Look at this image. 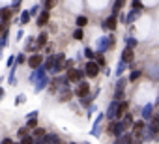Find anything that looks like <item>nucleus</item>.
Wrapping results in <instances>:
<instances>
[{"instance_id":"obj_1","label":"nucleus","mask_w":159,"mask_h":144,"mask_svg":"<svg viewBox=\"0 0 159 144\" xmlns=\"http://www.w3.org/2000/svg\"><path fill=\"white\" fill-rule=\"evenodd\" d=\"M124 131H125V125H124V122L122 120H118V122H112L111 125H109V133H112L114 137H124Z\"/></svg>"},{"instance_id":"obj_2","label":"nucleus","mask_w":159,"mask_h":144,"mask_svg":"<svg viewBox=\"0 0 159 144\" xmlns=\"http://www.w3.org/2000/svg\"><path fill=\"white\" fill-rule=\"evenodd\" d=\"M84 75H86V71L84 69H69L67 71V81L69 83H81L83 79H84Z\"/></svg>"},{"instance_id":"obj_3","label":"nucleus","mask_w":159,"mask_h":144,"mask_svg":"<svg viewBox=\"0 0 159 144\" xmlns=\"http://www.w3.org/2000/svg\"><path fill=\"white\" fill-rule=\"evenodd\" d=\"M84 71H86V75H88V77H96V75L99 73V64H98V62L88 60V62H86V65H84Z\"/></svg>"},{"instance_id":"obj_4","label":"nucleus","mask_w":159,"mask_h":144,"mask_svg":"<svg viewBox=\"0 0 159 144\" xmlns=\"http://www.w3.org/2000/svg\"><path fill=\"white\" fill-rule=\"evenodd\" d=\"M118 110H120V101H112V103L109 105L105 116H107L109 120H114V118H118Z\"/></svg>"},{"instance_id":"obj_5","label":"nucleus","mask_w":159,"mask_h":144,"mask_svg":"<svg viewBox=\"0 0 159 144\" xmlns=\"http://www.w3.org/2000/svg\"><path fill=\"white\" fill-rule=\"evenodd\" d=\"M41 64H43V56H41V54H32V56L28 58V67H30V69H39Z\"/></svg>"},{"instance_id":"obj_6","label":"nucleus","mask_w":159,"mask_h":144,"mask_svg":"<svg viewBox=\"0 0 159 144\" xmlns=\"http://www.w3.org/2000/svg\"><path fill=\"white\" fill-rule=\"evenodd\" d=\"M112 43H114V38H112V36L99 39V43H98V52H103V51H107L109 47H112Z\"/></svg>"},{"instance_id":"obj_7","label":"nucleus","mask_w":159,"mask_h":144,"mask_svg":"<svg viewBox=\"0 0 159 144\" xmlns=\"http://www.w3.org/2000/svg\"><path fill=\"white\" fill-rule=\"evenodd\" d=\"M75 94H77V97H88L90 96V84L88 83H81L79 88L75 90Z\"/></svg>"},{"instance_id":"obj_8","label":"nucleus","mask_w":159,"mask_h":144,"mask_svg":"<svg viewBox=\"0 0 159 144\" xmlns=\"http://www.w3.org/2000/svg\"><path fill=\"white\" fill-rule=\"evenodd\" d=\"M116 23H118V19H116V15H111V17H107L105 21H103V30L107 28V30H116Z\"/></svg>"},{"instance_id":"obj_9","label":"nucleus","mask_w":159,"mask_h":144,"mask_svg":"<svg viewBox=\"0 0 159 144\" xmlns=\"http://www.w3.org/2000/svg\"><path fill=\"white\" fill-rule=\"evenodd\" d=\"M133 56H135L133 49L125 47V49H124V54H122V62H125V64H131V62H133Z\"/></svg>"},{"instance_id":"obj_10","label":"nucleus","mask_w":159,"mask_h":144,"mask_svg":"<svg viewBox=\"0 0 159 144\" xmlns=\"http://www.w3.org/2000/svg\"><path fill=\"white\" fill-rule=\"evenodd\" d=\"M47 23H49V11L45 10V11H41V13L38 15V23H36V25H38V26H45Z\"/></svg>"},{"instance_id":"obj_11","label":"nucleus","mask_w":159,"mask_h":144,"mask_svg":"<svg viewBox=\"0 0 159 144\" xmlns=\"http://www.w3.org/2000/svg\"><path fill=\"white\" fill-rule=\"evenodd\" d=\"M41 142L43 144H60V138H58V135H45L41 138Z\"/></svg>"},{"instance_id":"obj_12","label":"nucleus","mask_w":159,"mask_h":144,"mask_svg":"<svg viewBox=\"0 0 159 144\" xmlns=\"http://www.w3.org/2000/svg\"><path fill=\"white\" fill-rule=\"evenodd\" d=\"M10 17H11V10H10V8H4V10H2V21H4V30L8 28Z\"/></svg>"},{"instance_id":"obj_13","label":"nucleus","mask_w":159,"mask_h":144,"mask_svg":"<svg viewBox=\"0 0 159 144\" xmlns=\"http://www.w3.org/2000/svg\"><path fill=\"white\" fill-rule=\"evenodd\" d=\"M69 97H71L69 90H67V88H60V94H58V101H67Z\"/></svg>"},{"instance_id":"obj_14","label":"nucleus","mask_w":159,"mask_h":144,"mask_svg":"<svg viewBox=\"0 0 159 144\" xmlns=\"http://www.w3.org/2000/svg\"><path fill=\"white\" fill-rule=\"evenodd\" d=\"M49 83H51V81H49V77L45 75V77H43V79H41V81H39V83L36 84V92H41V90H43V88H45V86H47Z\"/></svg>"},{"instance_id":"obj_15","label":"nucleus","mask_w":159,"mask_h":144,"mask_svg":"<svg viewBox=\"0 0 159 144\" xmlns=\"http://www.w3.org/2000/svg\"><path fill=\"white\" fill-rule=\"evenodd\" d=\"M152 112H153V107H152V105H146V107L142 109V118H144V120H150V118H152Z\"/></svg>"},{"instance_id":"obj_16","label":"nucleus","mask_w":159,"mask_h":144,"mask_svg":"<svg viewBox=\"0 0 159 144\" xmlns=\"http://www.w3.org/2000/svg\"><path fill=\"white\" fill-rule=\"evenodd\" d=\"M122 122H124V125H125V127H133V124H135V122H133V116H131L129 112L124 116V120H122Z\"/></svg>"},{"instance_id":"obj_17","label":"nucleus","mask_w":159,"mask_h":144,"mask_svg":"<svg viewBox=\"0 0 159 144\" xmlns=\"http://www.w3.org/2000/svg\"><path fill=\"white\" fill-rule=\"evenodd\" d=\"M133 129H135V133H137V135H140V133H142V129H144V122H142V120L135 122V124H133Z\"/></svg>"},{"instance_id":"obj_18","label":"nucleus","mask_w":159,"mask_h":144,"mask_svg":"<svg viewBox=\"0 0 159 144\" xmlns=\"http://www.w3.org/2000/svg\"><path fill=\"white\" fill-rule=\"evenodd\" d=\"M131 8H133V11H137V13H139V11H142V8H144V6H142L140 0H133V2H131Z\"/></svg>"},{"instance_id":"obj_19","label":"nucleus","mask_w":159,"mask_h":144,"mask_svg":"<svg viewBox=\"0 0 159 144\" xmlns=\"http://www.w3.org/2000/svg\"><path fill=\"white\" fill-rule=\"evenodd\" d=\"M86 25H88V19H86L84 15H79V17H77V26H79V28H83V26H86Z\"/></svg>"},{"instance_id":"obj_20","label":"nucleus","mask_w":159,"mask_h":144,"mask_svg":"<svg viewBox=\"0 0 159 144\" xmlns=\"http://www.w3.org/2000/svg\"><path fill=\"white\" fill-rule=\"evenodd\" d=\"M122 6H124V0H116V2H114V8H112V15H118V11L122 10Z\"/></svg>"},{"instance_id":"obj_21","label":"nucleus","mask_w":159,"mask_h":144,"mask_svg":"<svg viewBox=\"0 0 159 144\" xmlns=\"http://www.w3.org/2000/svg\"><path fill=\"white\" fill-rule=\"evenodd\" d=\"M30 11H23L21 13V25H28V21H30Z\"/></svg>"},{"instance_id":"obj_22","label":"nucleus","mask_w":159,"mask_h":144,"mask_svg":"<svg viewBox=\"0 0 159 144\" xmlns=\"http://www.w3.org/2000/svg\"><path fill=\"white\" fill-rule=\"evenodd\" d=\"M45 43H47V34L41 32V34L38 36V47H41V45H45Z\"/></svg>"},{"instance_id":"obj_23","label":"nucleus","mask_w":159,"mask_h":144,"mask_svg":"<svg viewBox=\"0 0 159 144\" xmlns=\"http://www.w3.org/2000/svg\"><path fill=\"white\" fill-rule=\"evenodd\" d=\"M124 69H125V62H122V60H120V62H118V67H116V75H118V77L124 73Z\"/></svg>"},{"instance_id":"obj_24","label":"nucleus","mask_w":159,"mask_h":144,"mask_svg":"<svg viewBox=\"0 0 159 144\" xmlns=\"http://www.w3.org/2000/svg\"><path fill=\"white\" fill-rule=\"evenodd\" d=\"M96 54H98V52H94V51H92L90 47H86V49H84V56H86L88 60H92V58H94Z\"/></svg>"},{"instance_id":"obj_25","label":"nucleus","mask_w":159,"mask_h":144,"mask_svg":"<svg viewBox=\"0 0 159 144\" xmlns=\"http://www.w3.org/2000/svg\"><path fill=\"white\" fill-rule=\"evenodd\" d=\"M114 101H124V90H116L114 92Z\"/></svg>"},{"instance_id":"obj_26","label":"nucleus","mask_w":159,"mask_h":144,"mask_svg":"<svg viewBox=\"0 0 159 144\" xmlns=\"http://www.w3.org/2000/svg\"><path fill=\"white\" fill-rule=\"evenodd\" d=\"M73 38H75V39H79V41H81V39L84 38V34H83V30H81V28H77V30H75V34H73Z\"/></svg>"},{"instance_id":"obj_27","label":"nucleus","mask_w":159,"mask_h":144,"mask_svg":"<svg viewBox=\"0 0 159 144\" xmlns=\"http://www.w3.org/2000/svg\"><path fill=\"white\" fill-rule=\"evenodd\" d=\"M137 43H139V41H137L135 38H127V47H129V49H135Z\"/></svg>"},{"instance_id":"obj_28","label":"nucleus","mask_w":159,"mask_h":144,"mask_svg":"<svg viewBox=\"0 0 159 144\" xmlns=\"http://www.w3.org/2000/svg\"><path fill=\"white\" fill-rule=\"evenodd\" d=\"M131 142H133V137H131V135H129V133H127V135H124V137H122V144H131Z\"/></svg>"},{"instance_id":"obj_29","label":"nucleus","mask_w":159,"mask_h":144,"mask_svg":"<svg viewBox=\"0 0 159 144\" xmlns=\"http://www.w3.org/2000/svg\"><path fill=\"white\" fill-rule=\"evenodd\" d=\"M98 64H99V67H103L107 64V60H105V56H101V52H98Z\"/></svg>"},{"instance_id":"obj_30","label":"nucleus","mask_w":159,"mask_h":144,"mask_svg":"<svg viewBox=\"0 0 159 144\" xmlns=\"http://www.w3.org/2000/svg\"><path fill=\"white\" fill-rule=\"evenodd\" d=\"M28 129H38V122H36V118H30V120H28Z\"/></svg>"},{"instance_id":"obj_31","label":"nucleus","mask_w":159,"mask_h":144,"mask_svg":"<svg viewBox=\"0 0 159 144\" xmlns=\"http://www.w3.org/2000/svg\"><path fill=\"white\" fill-rule=\"evenodd\" d=\"M56 4V0H45V10L49 11V10H52V6Z\"/></svg>"},{"instance_id":"obj_32","label":"nucleus","mask_w":159,"mask_h":144,"mask_svg":"<svg viewBox=\"0 0 159 144\" xmlns=\"http://www.w3.org/2000/svg\"><path fill=\"white\" fill-rule=\"evenodd\" d=\"M137 15H139V13H137V11H131V13H129V15H127V19H125V21H127V23H133V21H135V19H137Z\"/></svg>"},{"instance_id":"obj_33","label":"nucleus","mask_w":159,"mask_h":144,"mask_svg":"<svg viewBox=\"0 0 159 144\" xmlns=\"http://www.w3.org/2000/svg\"><path fill=\"white\" fill-rule=\"evenodd\" d=\"M73 64H75V60H66V64H64V67L69 71V69H73Z\"/></svg>"},{"instance_id":"obj_34","label":"nucleus","mask_w":159,"mask_h":144,"mask_svg":"<svg viewBox=\"0 0 159 144\" xmlns=\"http://www.w3.org/2000/svg\"><path fill=\"white\" fill-rule=\"evenodd\" d=\"M125 83H127L125 79H120V81H118V84H116V90H124V86H125Z\"/></svg>"},{"instance_id":"obj_35","label":"nucleus","mask_w":159,"mask_h":144,"mask_svg":"<svg viewBox=\"0 0 159 144\" xmlns=\"http://www.w3.org/2000/svg\"><path fill=\"white\" fill-rule=\"evenodd\" d=\"M34 135H36V137H41V138H43V137H45V131H43V129H39V127H38V129H36V131H34Z\"/></svg>"},{"instance_id":"obj_36","label":"nucleus","mask_w":159,"mask_h":144,"mask_svg":"<svg viewBox=\"0 0 159 144\" xmlns=\"http://www.w3.org/2000/svg\"><path fill=\"white\" fill-rule=\"evenodd\" d=\"M139 77H140V71H133L131 77H129V81H135V79H139Z\"/></svg>"},{"instance_id":"obj_37","label":"nucleus","mask_w":159,"mask_h":144,"mask_svg":"<svg viewBox=\"0 0 159 144\" xmlns=\"http://www.w3.org/2000/svg\"><path fill=\"white\" fill-rule=\"evenodd\" d=\"M92 99H94V97H90V96H88V97H83V105H88V103H92Z\"/></svg>"},{"instance_id":"obj_38","label":"nucleus","mask_w":159,"mask_h":144,"mask_svg":"<svg viewBox=\"0 0 159 144\" xmlns=\"http://www.w3.org/2000/svg\"><path fill=\"white\" fill-rule=\"evenodd\" d=\"M19 4H21V0H13V11L19 10Z\"/></svg>"},{"instance_id":"obj_39","label":"nucleus","mask_w":159,"mask_h":144,"mask_svg":"<svg viewBox=\"0 0 159 144\" xmlns=\"http://www.w3.org/2000/svg\"><path fill=\"white\" fill-rule=\"evenodd\" d=\"M38 11H39V6H34V8H30V13H32V15H36Z\"/></svg>"},{"instance_id":"obj_40","label":"nucleus","mask_w":159,"mask_h":144,"mask_svg":"<svg viewBox=\"0 0 159 144\" xmlns=\"http://www.w3.org/2000/svg\"><path fill=\"white\" fill-rule=\"evenodd\" d=\"M19 137H21V138H25V137H28V135H26V129H19Z\"/></svg>"},{"instance_id":"obj_41","label":"nucleus","mask_w":159,"mask_h":144,"mask_svg":"<svg viewBox=\"0 0 159 144\" xmlns=\"http://www.w3.org/2000/svg\"><path fill=\"white\" fill-rule=\"evenodd\" d=\"M13 60H15L13 56H10V58H8V67H11V65H13Z\"/></svg>"},{"instance_id":"obj_42","label":"nucleus","mask_w":159,"mask_h":144,"mask_svg":"<svg viewBox=\"0 0 159 144\" xmlns=\"http://www.w3.org/2000/svg\"><path fill=\"white\" fill-rule=\"evenodd\" d=\"M30 118H38V112H36V110H34V112H30V114H28V120H30Z\"/></svg>"}]
</instances>
